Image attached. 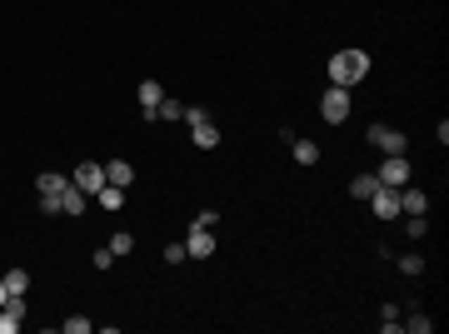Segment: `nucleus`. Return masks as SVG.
<instances>
[{
  "mask_svg": "<svg viewBox=\"0 0 449 334\" xmlns=\"http://www.w3.org/2000/svg\"><path fill=\"white\" fill-rule=\"evenodd\" d=\"M70 185H80V190H85V195L95 200V190L105 185V165H95V160H85V165H80V170H75V180H70Z\"/></svg>",
  "mask_w": 449,
  "mask_h": 334,
  "instance_id": "1a4fd4ad",
  "label": "nucleus"
},
{
  "mask_svg": "<svg viewBox=\"0 0 449 334\" xmlns=\"http://www.w3.org/2000/svg\"><path fill=\"white\" fill-rule=\"evenodd\" d=\"M90 264H95V269H110V264H115V255H110V245H105V250H95V255H90Z\"/></svg>",
  "mask_w": 449,
  "mask_h": 334,
  "instance_id": "393cba45",
  "label": "nucleus"
},
{
  "mask_svg": "<svg viewBox=\"0 0 449 334\" xmlns=\"http://www.w3.org/2000/svg\"><path fill=\"white\" fill-rule=\"evenodd\" d=\"M374 190H379V180H374V175H365V170H360V175L350 180V195H355V200H369Z\"/></svg>",
  "mask_w": 449,
  "mask_h": 334,
  "instance_id": "dca6fc26",
  "label": "nucleus"
},
{
  "mask_svg": "<svg viewBox=\"0 0 449 334\" xmlns=\"http://www.w3.org/2000/svg\"><path fill=\"white\" fill-rule=\"evenodd\" d=\"M140 120H155V105L165 100V90H160V80H140Z\"/></svg>",
  "mask_w": 449,
  "mask_h": 334,
  "instance_id": "9d476101",
  "label": "nucleus"
},
{
  "mask_svg": "<svg viewBox=\"0 0 449 334\" xmlns=\"http://www.w3.org/2000/svg\"><path fill=\"white\" fill-rule=\"evenodd\" d=\"M185 255H190V259H210V255H215V235L200 230V225H190V235H185Z\"/></svg>",
  "mask_w": 449,
  "mask_h": 334,
  "instance_id": "0eeeda50",
  "label": "nucleus"
},
{
  "mask_svg": "<svg viewBox=\"0 0 449 334\" xmlns=\"http://www.w3.org/2000/svg\"><path fill=\"white\" fill-rule=\"evenodd\" d=\"M190 255H185V245H165V264H185Z\"/></svg>",
  "mask_w": 449,
  "mask_h": 334,
  "instance_id": "b1692460",
  "label": "nucleus"
},
{
  "mask_svg": "<svg viewBox=\"0 0 449 334\" xmlns=\"http://www.w3.org/2000/svg\"><path fill=\"white\" fill-rule=\"evenodd\" d=\"M290 150H295V165H315V160H320L315 140H290Z\"/></svg>",
  "mask_w": 449,
  "mask_h": 334,
  "instance_id": "f3484780",
  "label": "nucleus"
},
{
  "mask_svg": "<svg viewBox=\"0 0 449 334\" xmlns=\"http://www.w3.org/2000/svg\"><path fill=\"white\" fill-rule=\"evenodd\" d=\"M374 180H379V185H389V190H400V185H410V160H405V155H389V160H379V170H374Z\"/></svg>",
  "mask_w": 449,
  "mask_h": 334,
  "instance_id": "20e7f679",
  "label": "nucleus"
},
{
  "mask_svg": "<svg viewBox=\"0 0 449 334\" xmlns=\"http://www.w3.org/2000/svg\"><path fill=\"white\" fill-rule=\"evenodd\" d=\"M6 290H11V295H25V290H30V274H25V269H11V274H6Z\"/></svg>",
  "mask_w": 449,
  "mask_h": 334,
  "instance_id": "6ab92c4d",
  "label": "nucleus"
},
{
  "mask_svg": "<svg viewBox=\"0 0 449 334\" xmlns=\"http://www.w3.org/2000/svg\"><path fill=\"white\" fill-rule=\"evenodd\" d=\"M6 300H11V290H6V280H0V304H6Z\"/></svg>",
  "mask_w": 449,
  "mask_h": 334,
  "instance_id": "bb28decb",
  "label": "nucleus"
},
{
  "mask_svg": "<svg viewBox=\"0 0 449 334\" xmlns=\"http://www.w3.org/2000/svg\"><path fill=\"white\" fill-rule=\"evenodd\" d=\"M405 329H415V334H429V329H434V319H429V314H419V309H415V314H410V319H405Z\"/></svg>",
  "mask_w": 449,
  "mask_h": 334,
  "instance_id": "412c9836",
  "label": "nucleus"
},
{
  "mask_svg": "<svg viewBox=\"0 0 449 334\" xmlns=\"http://www.w3.org/2000/svg\"><path fill=\"white\" fill-rule=\"evenodd\" d=\"M85 205H90V195H85L80 185H70V190L61 195V214H85Z\"/></svg>",
  "mask_w": 449,
  "mask_h": 334,
  "instance_id": "ddd939ff",
  "label": "nucleus"
},
{
  "mask_svg": "<svg viewBox=\"0 0 449 334\" xmlns=\"http://www.w3.org/2000/svg\"><path fill=\"white\" fill-rule=\"evenodd\" d=\"M105 185H120V190H130V185H135V170H130L125 160H110V165H105Z\"/></svg>",
  "mask_w": 449,
  "mask_h": 334,
  "instance_id": "f8f14e48",
  "label": "nucleus"
},
{
  "mask_svg": "<svg viewBox=\"0 0 449 334\" xmlns=\"http://www.w3.org/2000/svg\"><path fill=\"white\" fill-rule=\"evenodd\" d=\"M70 190V180L65 175H55V170H45L40 180H35V195H40V214H61V195Z\"/></svg>",
  "mask_w": 449,
  "mask_h": 334,
  "instance_id": "f03ea898",
  "label": "nucleus"
},
{
  "mask_svg": "<svg viewBox=\"0 0 449 334\" xmlns=\"http://www.w3.org/2000/svg\"><path fill=\"white\" fill-rule=\"evenodd\" d=\"M20 324H25V295H11L0 304V334H15Z\"/></svg>",
  "mask_w": 449,
  "mask_h": 334,
  "instance_id": "423d86ee",
  "label": "nucleus"
},
{
  "mask_svg": "<svg viewBox=\"0 0 449 334\" xmlns=\"http://www.w3.org/2000/svg\"><path fill=\"white\" fill-rule=\"evenodd\" d=\"M424 210H429V195L415 185H400V214H424Z\"/></svg>",
  "mask_w": 449,
  "mask_h": 334,
  "instance_id": "9b49d317",
  "label": "nucleus"
},
{
  "mask_svg": "<svg viewBox=\"0 0 449 334\" xmlns=\"http://www.w3.org/2000/svg\"><path fill=\"white\" fill-rule=\"evenodd\" d=\"M105 245H110V255H115V259H120V255H130V250H135V235H125V230H115V235H110Z\"/></svg>",
  "mask_w": 449,
  "mask_h": 334,
  "instance_id": "a211bd4d",
  "label": "nucleus"
},
{
  "mask_svg": "<svg viewBox=\"0 0 449 334\" xmlns=\"http://www.w3.org/2000/svg\"><path fill=\"white\" fill-rule=\"evenodd\" d=\"M400 269H405V274H424V255H415V250L400 255Z\"/></svg>",
  "mask_w": 449,
  "mask_h": 334,
  "instance_id": "aec40b11",
  "label": "nucleus"
},
{
  "mask_svg": "<svg viewBox=\"0 0 449 334\" xmlns=\"http://www.w3.org/2000/svg\"><path fill=\"white\" fill-rule=\"evenodd\" d=\"M320 115H324L329 125H345V120H350V90H345V85H329V90L320 95Z\"/></svg>",
  "mask_w": 449,
  "mask_h": 334,
  "instance_id": "7ed1b4c3",
  "label": "nucleus"
},
{
  "mask_svg": "<svg viewBox=\"0 0 449 334\" xmlns=\"http://www.w3.org/2000/svg\"><path fill=\"white\" fill-rule=\"evenodd\" d=\"M195 225H200V230H215V225H220V214H215V210H200V214H195Z\"/></svg>",
  "mask_w": 449,
  "mask_h": 334,
  "instance_id": "a878e982",
  "label": "nucleus"
},
{
  "mask_svg": "<svg viewBox=\"0 0 449 334\" xmlns=\"http://www.w3.org/2000/svg\"><path fill=\"white\" fill-rule=\"evenodd\" d=\"M61 329H65V334H85V329H90V319H85V314H70Z\"/></svg>",
  "mask_w": 449,
  "mask_h": 334,
  "instance_id": "5701e85b",
  "label": "nucleus"
},
{
  "mask_svg": "<svg viewBox=\"0 0 449 334\" xmlns=\"http://www.w3.org/2000/svg\"><path fill=\"white\" fill-rule=\"evenodd\" d=\"M369 145L384 150V155H405V150H410V140H405L400 130H389V125H369Z\"/></svg>",
  "mask_w": 449,
  "mask_h": 334,
  "instance_id": "39448f33",
  "label": "nucleus"
},
{
  "mask_svg": "<svg viewBox=\"0 0 449 334\" xmlns=\"http://www.w3.org/2000/svg\"><path fill=\"white\" fill-rule=\"evenodd\" d=\"M369 205H374V214H379V219H400V190L379 185V190L369 195Z\"/></svg>",
  "mask_w": 449,
  "mask_h": 334,
  "instance_id": "6e6552de",
  "label": "nucleus"
},
{
  "mask_svg": "<svg viewBox=\"0 0 449 334\" xmlns=\"http://www.w3.org/2000/svg\"><path fill=\"white\" fill-rule=\"evenodd\" d=\"M95 205H105V210H120V205H125V190H120V185H100V190H95Z\"/></svg>",
  "mask_w": 449,
  "mask_h": 334,
  "instance_id": "4468645a",
  "label": "nucleus"
},
{
  "mask_svg": "<svg viewBox=\"0 0 449 334\" xmlns=\"http://www.w3.org/2000/svg\"><path fill=\"white\" fill-rule=\"evenodd\" d=\"M424 230H429V225H424V214H410V225H405V235H410V240H424Z\"/></svg>",
  "mask_w": 449,
  "mask_h": 334,
  "instance_id": "4be33fe9",
  "label": "nucleus"
},
{
  "mask_svg": "<svg viewBox=\"0 0 449 334\" xmlns=\"http://www.w3.org/2000/svg\"><path fill=\"white\" fill-rule=\"evenodd\" d=\"M155 120H160V125L185 120V105H180V100H160V105H155Z\"/></svg>",
  "mask_w": 449,
  "mask_h": 334,
  "instance_id": "2eb2a0df",
  "label": "nucleus"
},
{
  "mask_svg": "<svg viewBox=\"0 0 449 334\" xmlns=\"http://www.w3.org/2000/svg\"><path fill=\"white\" fill-rule=\"evenodd\" d=\"M365 75H369V55H365V50H340V55H329V80H334V85L355 90Z\"/></svg>",
  "mask_w": 449,
  "mask_h": 334,
  "instance_id": "f257e3e1",
  "label": "nucleus"
}]
</instances>
